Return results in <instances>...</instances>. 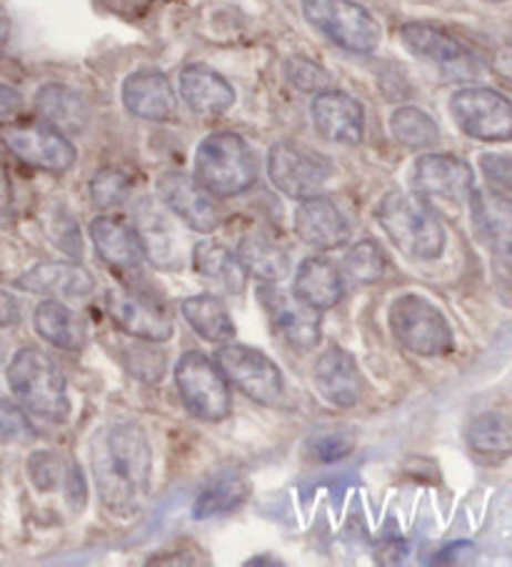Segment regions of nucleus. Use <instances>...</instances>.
Segmentation results:
<instances>
[{
    "instance_id": "nucleus-1",
    "label": "nucleus",
    "mask_w": 512,
    "mask_h": 567,
    "mask_svg": "<svg viewBox=\"0 0 512 567\" xmlns=\"http://www.w3.org/2000/svg\"><path fill=\"white\" fill-rule=\"evenodd\" d=\"M91 465L98 497L113 517H135L153 487V445L135 420H115L93 433Z\"/></svg>"
},
{
    "instance_id": "nucleus-2",
    "label": "nucleus",
    "mask_w": 512,
    "mask_h": 567,
    "mask_svg": "<svg viewBox=\"0 0 512 567\" xmlns=\"http://www.w3.org/2000/svg\"><path fill=\"white\" fill-rule=\"evenodd\" d=\"M376 220L402 256L436 260L446 250V228L432 205L418 193L390 190L376 208Z\"/></svg>"
},
{
    "instance_id": "nucleus-3",
    "label": "nucleus",
    "mask_w": 512,
    "mask_h": 567,
    "mask_svg": "<svg viewBox=\"0 0 512 567\" xmlns=\"http://www.w3.org/2000/svg\"><path fill=\"white\" fill-rule=\"evenodd\" d=\"M193 181L213 198H233L258 183V158L243 135L211 133L195 151Z\"/></svg>"
},
{
    "instance_id": "nucleus-4",
    "label": "nucleus",
    "mask_w": 512,
    "mask_h": 567,
    "mask_svg": "<svg viewBox=\"0 0 512 567\" xmlns=\"http://www.w3.org/2000/svg\"><path fill=\"white\" fill-rule=\"evenodd\" d=\"M8 385L28 413L48 420V423H65L71 415V398L61 365L38 348H21L11 358L6 370Z\"/></svg>"
},
{
    "instance_id": "nucleus-5",
    "label": "nucleus",
    "mask_w": 512,
    "mask_h": 567,
    "mask_svg": "<svg viewBox=\"0 0 512 567\" xmlns=\"http://www.w3.org/2000/svg\"><path fill=\"white\" fill-rule=\"evenodd\" d=\"M388 326L398 343L420 358H442L455 350L448 318L422 292H400L390 302Z\"/></svg>"
},
{
    "instance_id": "nucleus-6",
    "label": "nucleus",
    "mask_w": 512,
    "mask_h": 567,
    "mask_svg": "<svg viewBox=\"0 0 512 567\" xmlns=\"http://www.w3.org/2000/svg\"><path fill=\"white\" fill-rule=\"evenodd\" d=\"M175 388L185 410L203 423H221L231 415L233 398L231 385L223 378L218 365L201 350H188L175 363Z\"/></svg>"
},
{
    "instance_id": "nucleus-7",
    "label": "nucleus",
    "mask_w": 512,
    "mask_h": 567,
    "mask_svg": "<svg viewBox=\"0 0 512 567\" xmlns=\"http://www.w3.org/2000/svg\"><path fill=\"white\" fill-rule=\"evenodd\" d=\"M303 16L315 31L350 53H372L382 28L356 0H303Z\"/></svg>"
},
{
    "instance_id": "nucleus-8",
    "label": "nucleus",
    "mask_w": 512,
    "mask_h": 567,
    "mask_svg": "<svg viewBox=\"0 0 512 567\" xmlns=\"http://www.w3.org/2000/svg\"><path fill=\"white\" fill-rule=\"evenodd\" d=\"M213 363L218 365L228 385L240 390L245 398L255 400L260 405H278L285 395V380L275 360L258 348L223 343L215 350Z\"/></svg>"
},
{
    "instance_id": "nucleus-9",
    "label": "nucleus",
    "mask_w": 512,
    "mask_h": 567,
    "mask_svg": "<svg viewBox=\"0 0 512 567\" xmlns=\"http://www.w3.org/2000/svg\"><path fill=\"white\" fill-rule=\"evenodd\" d=\"M0 141L31 168L61 175L75 165L78 151L68 135L43 121H13L0 128Z\"/></svg>"
},
{
    "instance_id": "nucleus-10",
    "label": "nucleus",
    "mask_w": 512,
    "mask_h": 567,
    "mask_svg": "<svg viewBox=\"0 0 512 567\" xmlns=\"http://www.w3.org/2000/svg\"><path fill=\"white\" fill-rule=\"evenodd\" d=\"M270 183L293 200L320 195L332 175V163L322 153L305 148L300 143L280 141L268 151Z\"/></svg>"
},
{
    "instance_id": "nucleus-11",
    "label": "nucleus",
    "mask_w": 512,
    "mask_h": 567,
    "mask_svg": "<svg viewBox=\"0 0 512 567\" xmlns=\"http://www.w3.org/2000/svg\"><path fill=\"white\" fill-rule=\"evenodd\" d=\"M450 115L458 128L475 141H512V101L492 87H460L450 97Z\"/></svg>"
},
{
    "instance_id": "nucleus-12",
    "label": "nucleus",
    "mask_w": 512,
    "mask_h": 567,
    "mask_svg": "<svg viewBox=\"0 0 512 567\" xmlns=\"http://www.w3.org/2000/svg\"><path fill=\"white\" fill-rule=\"evenodd\" d=\"M107 316L127 336L143 343H167L175 332V320L161 302L137 290L115 288L105 298Z\"/></svg>"
},
{
    "instance_id": "nucleus-13",
    "label": "nucleus",
    "mask_w": 512,
    "mask_h": 567,
    "mask_svg": "<svg viewBox=\"0 0 512 567\" xmlns=\"http://www.w3.org/2000/svg\"><path fill=\"white\" fill-rule=\"evenodd\" d=\"M400 41L412 55L440 68L450 78L478 75V61L458 38L430 23H406L400 28Z\"/></svg>"
},
{
    "instance_id": "nucleus-14",
    "label": "nucleus",
    "mask_w": 512,
    "mask_h": 567,
    "mask_svg": "<svg viewBox=\"0 0 512 567\" xmlns=\"http://www.w3.org/2000/svg\"><path fill=\"white\" fill-rule=\"evenodd\" d=\"M410 185L422 198L460 203L475 188V173H472L470 163L458 158V155L428 153L420 155L416 165H412Z\"/></svg>"
},
{
    "instance_id": "nucleus-15",
    "label": "nucleus",
    "mask_w": 512,
    "mask_h": 567,
    "mask_svg": "<svg viewBox=\"0 0 512 567\" xmlns=\"http://www.w3.org/2000/svg\"><path fill=\"white\" fill-rule=\"evenodd\" d=\"M260 302L263 308L268 310L275 330H278L293 348L308 353V350L320 343V310L305 306L303 300L278 290L275 282H265L260 288Z\"/></svg>"
},
{
    "instance_id": "nucleus-16",
    "label": "nucleus",
    "mask_w": 512,
    "mask_h": 567,
    "mask_svg": "<svg viewBox=\"0 0 512 567\" xmlns=\"http://www.w3.org/2000/svg\"><path fill=\"white\" fill-rule=\"evenodd\" d=\"M157 195L175 218H181L191 230L213 233L221 225V213L213 195L205 193L193 175L171 171L157 181Z\"/></svg>"
},
{
    "instance_id": "nucleus-17",
    "label": "nucleus",
    "mask_w": 512,
    "mask_h": 567,
    "mask_svg": "<svg viewBox=\"0 0 512 567\" xmlns=\"http://www.w3.org/2000/svg\"><path fill=\"white\" fill-rule=\"evenodd\" d=\"M315 131L338 145H358L366 135V111L356 97L342 91H320L310 103Z\"/></svg>"
},
{
    "instance_id": "nucleus-18",
    "label": "nucleus",
    "mask_w": 512,
    "mask_h": 567,
    "mask_svg": "<svg viewBox=\"0 0 512 567\" xmlns=\"http://www.w3.org/2000/svg\"><path fill=\"white\" fill-rule=\"evenodd\" d=\"M293 228L305 246L315 250H335L350 240V223L328 195H313L300 200L293 215Z\"/></svg>"
},
{
    "instance_id": "nucleus-19",
    "label": "nucleus",
    "mask_w": 512,
    "mask_h": 567,
    "mask_svg": "<svg viewBox=\"0 0 512 567\" xmlns=\"http://www.w3.org/2000/svg\"><path fill=\"white\" fill-rule=\"evenodd\" d=\"M123 105L125 111L141 121L167 123L178 115V101L167 75L155 68L131 73L123 81Z\"/></svg>"
},
{
    "instance_id": "nucleus-20",
    "label": "nucleus",
    "mask_w": 512,
    "mask_h": 567,
    "mask_svg": "<svg viewBox=\"0 0 512 567\" xmlns=\"http://www.w3.org/2000/svg\"><path fill=\"white\" fill-rule=\"evenodd\" d=\"M313 383L318 393L335 408H356L362 393L360 368L348 350L332 346L315 360Z\"/></svg>"
},
{
    "instance_id": "nucleus-21",
    "label": "nucleus",
    "mask_w": 512,
    "mask_h": 567,
    "mask_svg": "<svg viewBox=\"0 0 512 567\" xmlns=\"http://www.w3.org/2000/svg\"><path fill=\"white\" fill-rule=\"evenodd\" d=\"M16 288L35 296H53L58 300H83L95 290V280L75 260L38 262L16 280Z\"/></svg>"
},
{
    "instance_id": "nucleus-22",
    "label": "nucleus",
    "mask_w": 512,
    "mask_h": 567,
    "mask_svg": "<svg viewBox=\"0 0 512 567\" xmlns=\"http://www.w3.org/2000/svg\"><path fill=\"white\" fill-rule=\"evenodd\" d=\"M181 97L201 118H218L235 105V87L211 65L193 63L181 71Z\"/></svg>"
},
{
    "instance_id": "nucleus-23",
    "label": "nucleus",
    "mask_w": 512,
    "mask_h": 567,
    "mask_svg": "<svg viewBox=\"0 0 512 567\" xmlns=\"http://www.w3.org/2000/svg\"><path fill=\"white\" fill-rule=\"evenodd\" d=\"M468 198L472 228L488 250H512V195L495 188H472Z\"/></svg>"
},
{
    "instance_id": "nucleus-24",
    "label": "nucleus",
    "mask_w": 512,
    "mask_h": 567,
    "mask_svg": "<svg viewBox=\"0 0 512 567\" xmlns=\"http://www.w3.org/2000/svg\"><path fill=\"white\" fill-rule=\"evenodd\" d=\"M133 228L137 233V240H141L143 258L151 260L161 270L181 268L183 246L178 230L153 203H141V208L135 210Z\"/></svg>"
},
{
    "instance_id": "nucleus-25",
    "label": "nucleus",
    "mask_w": 512,
    "mask_h": 567,
    "mask_svg": "<svg viewBox=\"0 0 512 567\" xmlns=\"http://www.w3.org/2000/svg\"><path fill=\"white\" fill-rule=\"evenodd\" d=\"M88 236L98 256L111 268H137L143 260V248L137 240L133 223H127L121 215H98L88 225Z\"/></svg>"
},
{
    "instance_id": "nucleus-26",
    "label": "nucleus",
    "mask_w": 512,
    "mask_h": 567,
    "mask_svg": "<svg viewBox=\"0 0 512 567\" xmlns=\"http://www.w3.org/2000/svg\"><path fill=\"white\" fill-rule=\"evenodd\" d=\"M293 296L315 310H330L346 296V280L340 268L322 256L305 258L293 280Z\"/></svg>"
},
{
    "instance_id": "nucleus-27",
    "label": "nucleus",
    "mask_w": 512,
    "mask_h": 567,
    "mask_svg": "<svg viewBox=\"0 0 512 567\" xmlns=\"http://www.w3.org/2000/svg\"><path fill=\"white\" fill-rule=\"evenodd\" d=\"M191 266L195 276H201L215 290L225 292V296H240L245 286H248V272L240 266L238 256L218 240L195 243Z\"/></svg>"
},
{
    "instance_id": "nucleus-28",
    "label": "nucleus",
    "mask_w": 512,
    "mask_h": 567,
    "mask_svg": "<svg viewBox=\"0 0 512 567\" xmlns=\"http://www.w3.org/2000/svg\"><path fill=\"white\" fill-rule=\"evenodd\" d=\"M35 113L63 135L81 133L91 121V107L85 97L63 83H48L35 93Z\"/></svg>"
},
{
    "instance_id": "nucleus-29",
    "label": "nucleus",
    "mask_w": 512,
    "mask_h": 567,
    "mask_svg": "<svg viewBox=\"0 0 512 567\" xmlns=\"http://www.w3.org/2000/svg\"><path fill=\"white\" fill-rule=\"evenodd\" d=\"M33 328L48 346L78 353L88 343V326L63 300L48 298L33 312Z\"/></svg>"
},
{
    "instance_id": "nucleus-30",
    "label": "nucleus",
    "mask_w": 512,
    "mask_h": 567,
    "mask_svg": "<svg viewBox=\"0 0 512 567\" xmlns=\"http://www.w3.org/2000/svg\"><path fill=\"white\" fill-rule=\"evenodd\" d=\"M181 312L188 326L208 343L223 346L235 338V322L225 302L213 292H201L181 302Z\"/></svg>"
},
{
    "instance_id": "nucleus-31",
    "label": "nucleus",
    "mask_w": 512,
    "mask_h": 567,
    "mask_svg": "<svg viewBox=\"0 0 512 567\" xmlns=\"http://www.w3.org/2000/svg\"><path fill=\"white\" fill-rule=\"evenodd\" d=\"M240 266L248 276L260 282H280L285 276H290V258L278 243L260 236V233H248L238 243Z\"/></svg>"
},
{
    "instance_id": "nucleus-32",
    "label": "nucleus",
    "mask_w": 512,
    "mask_h": 567,
    "mask_svg": "<svg viewBox=\"0 0 512 567\" xmlns=\"http://www.w3.org/2000/svg\"><path fill=\"white\" fill-rule=\"evenodd\" d=\"M250 485L238 473H221L211 483H205L193 503L195 520H208V517L228 515L248 501Z\"/></svg>"
},
{
    "instance_id": "nucleus-33",
    "label": "nucleus",
    "mask_w": 512,
    "mask_h": 567,
    "mask_svg": "<svg viewBox=\"0 0 512 567\" xmlns=\"http://www.w3.org/2000/svg\"><path fill=\"white\" fill-rule=\"evenodd\" d=\"M390 133L392 138L412 151L430 148V145H436L440 141L438 123L416 105H402L398 111H392Z\"/></svg>"
},
{
    "instance_id": "nucleus-34",
    "label": "nucleus",
    "mask_w": 512,
    "mask_h": 567,
    "mask_svg": "<svg viewBox=\"0 0 512 567\" xmlns=\"http://www.w3.org/2000/svg\"><path fill=\"white\" fill-rule=\"evenodd\" d=\"M468 443L480 455H512V420L498 413L478 415L468 425Z\"/></svg>"
},
{
    "instance_id": "nucleus-35",
    "label": "nucleus",
    "mask_w": 512,
    "mask_h": 567,
    "mask_svg": "<svg viewBox=\"0 0 512 567\" xmlns=\"http://www.w3.org/2000/svg\"><path fill=\"white\" fill-rule=\"evenodd\" d=\"M388 268L390 262H388L386 250L380 248V243L370 238L358 240L346 256L348 276L356 282H360V286H376V282H380L388 276Z\"/></svg>"
},
{
    "instance_id": "nucleus-36",
    "label": "nucleus",
    "mask_w": 512,
    "mask_h": 567,
    "mask_svg": "<svg viewBox=\"0 0 512 567\" xmlns=\"http://www.w3.org/2000/svg\"><path fill=\"white\" fill-rule=\"evenodd\" d=\"M133 193V178L121 168H103L91 181V200L95 208L111 210L123 205Z\"/></svg>"
},
{
    "instance_id": "nucleus-37",
    "label": "nucleus",
    "mask_w": 512,
    "mask_h": 567,
    "mask_svg": "<svg viewBox=\"0 0 512 567\" xmlns=\"http://www.w3.org/2000/svg\"><path fill=\"white\" fill-rule=\"evenodd\" d=\"M285 75H288V81L303 93L328 91L332 83L330 73L325 71L320 63H315L310 58H303V55H295L285 61Z\"/></svg>"
},
{
    "instance_id": "nucleus-38",
    "label": "nucleus",
    "mask_w": 512,
    "mask_h": 567,
    "mask_svg": "<svg viewBox=\"0 0 512 567\" xmlns=\"http://www.w3.org/2000/svg\"><path fill=\"white\" fill-rule=\"evenodd\" d=\"M125 365L135 378L147 380V383H157L165 373V358L163 353H157L153 348H143V346H131L125 350Z\"/></svg>"
},
{
    "instance_id": "nucleus-39",
    "label": "nucleus",
    "mask_w": 512,
    "mask_h": 567,
    "mask_svg": "<svg viewBox=\"0 0 512 567\" xmlns=\"http://www.w3.org/2000/svg\"><path fill=\"white\" fill-rule=\"evenodd\" d=\"M33 435V425L21 408L11 400H0V440L3 443H25Z\"/></svg>"
},
{
    "instance_id": "nucleus-40",
    "label": "nucleus",
    "mask_w": 512,
    "mask_h": 567,
    "mask_svg": "<svg viewBox=\"0 0 512 567\" xmlns=\"http://www.w3.org/2000/svg\"><path fill=\"white\" fill-rule=\"evenodd\" d=\"M352 447H356V437L348 433H322L315 435L308 443L310 455L320 463L342 461V457H348L352 453Z\"/></svg>"
},
{
    "instance_id": "nucleus-41",
    "label": "nucleus",
    "mask_w": 512,
    "mask_h": 567,
    "mask_svg": "<svg viewBox=\"0 0 512 567\" xmlns=\"http://www.w3.org/2000/svg\"><path fill=\"white\" fill-rule=\"evenodd\" d=\"M28 475H31L38 491L51 493L58 485V475H61V461L51 450H38V453L28 457Z\"/></svg>"
},
{
    "instance_id": "nucleus-42",
    "label": "nucleus",
    "mask_w": 512,
    "mask_h": 567,
    "mask_svg": "<svg viewBox=\"0 0 512 567\" xmlns=\"http://www.w3.org/2000/svg\"><path fill=\"white\" fill-rule=\"evenodd\" d=\"M480 171L495 190L512 195V155L485 153L480 158Z\"/></svg>"
},
{
    "instance_id": "nucleus-43",
    "label": "nucleus",
    "mask_w": 512,
    "mask_h": 567,
    "mask_svg": "<svg viewBox=\"0 0 512 567\" xmlns=\"http://www.w3.org/2000/svg\"><path fill=\"white\" fill-rule=\"evenodd\" d=\"M51 240L71 258L83 256L81 230H78V223L68 218V215H58L55 220H51Z\"/></svg>"
},
{
    "instance_id": "nucleus-44",
    "label": "nucleus",
    "mask_w": 512,
    "mask_h": 567,
    "mask_svg": "<svg viewBox=\"0 0 512 567\" xmlns=\"http://www.w3.org/2000/svg\"><path fill=\"white\" fill-rule=\"evenodd\" d=\"M490 268H492V282L500 300L512 308V250L490 252Z\"/></svg>"
},
{
    "instance_id": "nucleus-45",
    "label": "nucleus",
    "mask_w": 512,
    "mask_h": 567,
    "mask_svg": "<svg viewBox=\"0 0 512 567\" xmlns=\"http://www.w3.org/2000/svg\"><path fill=\"white\" fill-rule=\"evenodd\" d=\"M65 497H68V503H71L75 513H81L85 507L88 485H85L81 465H78V463H71V465H68V471H65Z\"/></svg>"
},
{
    "instance_id": "nucleus-46",
    "label": "nucleus",
    "mask_w": 512,
    "mask_h": 567,
    "mask_svg": "<svg viewBox=\"0 0 512 567\" xmlns=\"http://www.w3.org/2000/svg\"><path fill=\"white\" fill-rule=\"evenodd\" d=\"M21 318V308H18L16 296H11L6 288H0V328H11Z\"/></svg>"
},
{
    "instance_id": "nucleus-47",
    "label": "nucleus",
    "mask_w": 512,
    "mask_h": 567,
    "mask_svg": "<svg viewBox=\"0 0 512 567\" xmlns=\"http://www.w3.org/2000/svg\"><path fill=\"white\" fill-rule=\"evenodd\" d=\"M23 97L16 87L0 83V118H13V115L21 111Z\"/></svg>"
},
{
    "instance_id": "nucleus-48",
    "label": "nucleus",
    "mask_w": 512,
    "mask_h": 567,
    "mask_svg": "<svg viewBox=\"0 0 512 567\" xmlns=\"http://www.w3.org/2000/svg\"><path fill=\"white\" fill-rule=\"evenodd\" d=\"M492 68H495V73L500 78H505V81L512 83V43L502 48V51L495 55V61H492Z\"/></svg>"
},
{
    "instance_id": "nucleus-49",
    "label": "nucleus",
    "mask_w": 512,
    "mask_h": 567,
    "mask_svg": "<svg viewBox=\"0 0 512 567\" xmlns=\"http://www.w3.org/2000/svg\"><path fill=\"white\" fill-rule=\"evenodd\" d=\"M8 205H11V183H8V175L0 171V213H6Z\"/></svg>"
},
{
    "instance_id": "nucleus-50",
    "label": "nucleus",
    "mask_w": 512,
    "mask_h": 567,
    "mask_svg": "<svg viewBox=\"0 0 512 567\" xmlns=\"http://www.w3.org/2000/svg\"><path fill=\"white\" fill-rule=\"evenodd\" d=\"M8 35H11V21H8V13L0 8V53L8 43Z\"/></svg>"
},
{
    "instance_id": "nucleus-51",
    "label": "nucleus",
    "mask_w": 512,
    "mask_h": 567,
    "mask_svg": "<svg viewBox=\"0 0 512 567\" xmlns=\"http://www.w3.org/2000/svg\"><path fill=\"white\" fill-rule=\"evenodd\" d=\"M490 3H502V0H490Z\"/></svg>"
}]
</instances>
